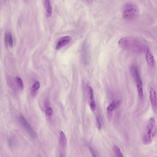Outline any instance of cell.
Wrapping results in <instances>:
<instances>
[{"mask_svg": "<svg viewBox=\"0 0 157 157\" xmlns=\"http://www.w3.org/2000/svg\"><path fill=\"white\" fill-rule=\"evenodd\" d=\"M118 44L120 47L124 49L136 53L147 52L148 51V46L145 42L134 37H122L119 41Z\"/></svg>", "mask_w": 157, "mask_h": 157, "instance_id": "6da1fadb", "label": "cell"}, {"mask_svg": "<svg viewBox=\"0 0 157 157\" xmlns=\"http://www.w3.org/2000/svg\"><path fill=\"white\" fill-rule=\"evenodd\" d=\"M156 123L153 118H151L147 124L143 138V142L145 145L150 144L152 142L156 133Z\"/></svg>", "mask_w": 157, "mask_h": 157, "instance_id": "7a4b0ae2", "label": "cell"}, {"mask_svg": "<svg viewBox=\"0 0 157 157\" xmlns=\"http://www.w3.org/2000/svg\"><path fill=\"white\" fill-rule=\"evenodd\" d=\"M139 12V8L136 5L128 3L125 4L123 8L122 16L125 19L132 20L137 17Z\"/></svg>", "mask_w": 157, "mask_h": 157, "instance_id": "3957f363", "label": "cell"}, {"mask_svg": "<svg viewBox=\"0 0 157 157\" xmlns=\"http://www.w3.org/2000/svg\"><path fill=\"white\" fill-rule=\"evenodd\" d=\"M20 120L22 125L29 134L32 137H35L36 136V132L22 115L20 116Z\"/></svg>", "mask_w": 157, "mask_h": 157, "instance_id": "277c9868", "label": "cell"}, {"mask_svg": "<svg viewBox=\"0 0 157 157\" xmlns=\"http://www.w3.org/2000/svg\"><path fill=\"white\" fill-rule=\"evenodd\" d=\"M71 40V37L68 36H66L61 37L58 40L55 49L58 50L69 44Z\"/></svg>", "mask_w": 157, "mask_h": 157, "instance_id": "5b68a950", "label": "cell"}, {"mask_svg": "<svg viewBox=\"0 0 157 157\" xmlns=\"http://www.w3.org/2000/svg\"><path fill=\"white\" fill-rule=\"evenodd\" d=\"M133 78L136 82L139 96L140 98H142L143 96V85L140 75H136Z\"/></svg>", "mask_w": 157, "mask_h": 157, "instance_id": "8992f818", "label": "cell"}, {"mask_svg": "<svg viewBox=\"0 0 157 157\" xmlns=\"http://www.w3.org/2000/svg\"><path fill=\"white\" fill-rule=\"evenodd\" d=\"M150 100L153 107L155 109L157 107V99L156 94L155 90L151 88L149 93Z\"/></svg>", "mask_w": 157, "mask_h": 157, "instance_id": "52a82bcc", "label": "cell"}, {"mask_svg": "<svg viewBox=\"0 0 157 157\" xmlns=\"http://www.w3.org/2000/svg\"><path fill=\"white\" fill-rule=\"evenodd\" d=\"M4 41L6 47L8 46L12 48L13 46V40L11 34L10 32L6 33L5 35Z\"/></svg>", "mask_w": 157, "mask_h": 157, "instance_id": "ba28073f", "label": "cell"}, {"mask_svg": "<svg viewBox=\"0 0 157 157\" xmlns=\"http://www.w3.org/2000/svg\"><path fill=\"white\" fill-rule=\"evenodd\" d=\"M59 142L61 148L63 149H65L67 145V139L65 134L61 131L59 132Z\"/></svg>", "mask_w": 157, "mask_h": 157, "instance_id": "9c48e42d", "label": "cell"}, {"mask_svg": "<svg viewBox=\"0 0 157 157\" xmlns=\"http://www.w3.org/2000/svg\"><path fill=\"white\" fill-rule=\"evenodd\" d=\"M146 60L148 64L151 67H153L155 64L154 56L151 52L149 50L147 52Z\"/></svg>", "mask_w": 157, "mask_h": 157, "instance_id": "30bf717a", "label": "cell"}, {"mask_svg": "<svg viewBox=\"0 0 157 157\" xmlns=\"http://www.w3.org/2000/svg\"><path fill=\"white\" fill-rule=\"evenodd\" d=\"M44 6L47 16H50L51 14L52 10L50 1L48 0L45 1L44 2Z\"/></svg>", "mask_w": 157, "mask_h": 157, "instance_id": "8fae6325", "label": "cell"}, {"mask_svg": "<svg viewBox=\"0 0 157 157\" xmlns=\"http://www.w3.org/2000/svg\"><path fill=\"white\" fill-rule=\"evenodd\" d=\"M113 148L116 157H124L120 148L117 145H114Z\"/></svg>", "mask_w": 157, "mask_h": 157, "instance_id": "7c38bea8", "label": "cell"}, {"mask_svg": "<svg viewBox=\"0 0 157 157\" xmlns=\"http://www.w3.org/2000/svg\"><path fill=\"white\" fill-rule=\"evenodd\" d=\"M40 86V84L39 82L36 81L33 85L31 89V92L33 94H35L36 91L39 89Z\"/></svg>", "mask_w": 157, "mask_h": 157, "instance_id": "4fadbf2b", "label": "cell"}, {"mask_svg": "<svg viewBox=\"0 0 157 157\" xmlns=\"http://www.w3.org/2000/svg\"><path fill=\"white\" fill-rule=\"evenodd\" d=\"M18 86L21 89H23L24 87L23 83L21 78L18 76L15 77Z\"/></svg>", "mask_w": 157, "mask_h": 157, "instance_id": "5bb4252c", "label": "cell"}, {"mask_svg": "<svg viewBox=\"0 0 157 157\" xmlns=\"http://www.w3.org/2000/svg\"><path fill=\"white\" fill-rule=\"evenodd\" d=\"M115 107V103L113 101L107 107V109L109 111H111Z\"/></svg>", "mask_w": 157, "mask_h": 157, "instance_id": "9a60e30c", "label": "cell"}, {"mask_svg": "<svg viewBox=\"0 0 157 157\" xmlns=\"http://www.w3.org/2000/svg\"><path fill=\"white\" fill-rule=\"evenodd\" d=\"M53 112L52 110V108L50 107L47 108L45 110L46 114L47 116L51 115Z\"/></svg>", "mask_w": 157, "mask_h": 157, "instance_id": "2e32d148", "label": "cell"}, {"mask_svg": "<svg viewBox=\"0 0 157 157\" xmlns=\"http://www.w3.org/2000/svg\"><path fill=\"white\" fill-rule=\"evenodd\" d=\"M96 123L98 128L99 129H100L101 128V124L100 119L98 117L96 118Z\"/></svg>", "mask_w": 157, "mask_h": 157, "instance_id": "e0dca14e", "label": "cell"}, {"mask_svg": "<svg viewBox=\"0 0 157 157\" xmlns=\"http://www.w3.org/2000/svg\"><path fill=\"white\" fill-rule=\"evenodd\" d=\"M90 106L92 111L93 112L94 111L96 108V104L95 101L90 102Z\"/></svg>", "mask_w": 157, "mask_h": 157, "instance_id": "ac0fdd59", "label": "cell"}, {"mask_svg": "<svg viewBox=\"0 0 157 157\" xmlns=\"http://www.w3.org/2000/svg\"><path fill=\"white\" fill-rule=\"evenodd\" d=\"M89 150L92 157H97L96 155L95 151L91 147H89Z\"/></svg>", "mask_w": 157, "mask_h": 157, "instance_id": "d6986e66", "label": "cell"}, {"mask_svg": "<svg viewBox=\"0 0 157 157\" xmlns=\"http://www.w3.org/2000/svg\"><path fill=\"white\" fill-rule=\"evenodd\" d=\"M59 157H63V155L62 154H61L60 155Z\"/></svg>", "mask_w": 157, "mask_h": 157, "instance_id": "ffe728a7", "label": "cell"}]
</instances>
